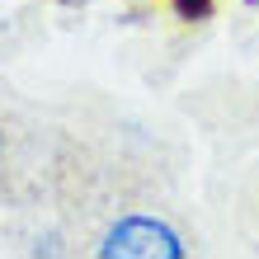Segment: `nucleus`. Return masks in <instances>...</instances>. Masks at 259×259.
Here are the masks:
<instances>
[{
	"label": "nucleus",
	"instance_id": "2",
	"mask_svg": "<svg viewBox=\"0 0 259 259\" xmlns=\"http://www.w3.org/2000/svg\"><path fill=\"white\" fill-rule=\"evenodd\" d=\"M0 160H5V127H0Z\"/></svg>",
	"mask_w": 259,
	"mask_h": 259
},
{
	"label": "nucleus",
	"instance_id": "1",
	"mask_svg": "<svg viewBox=\"0 0 259 259\" xmlns=\"http://www.w3.org/2000/svg\"><path fill=\"white\" fill-rule=\"evenodd\" d=\"M189 245L179 240V231H170L165 222L156 217H123L113 222L109 231H104V240L95 245V254L104 259H179Z\"/></svg>",
	"mask_w": 259,
	"mask_h": 259
}]
</instances>
